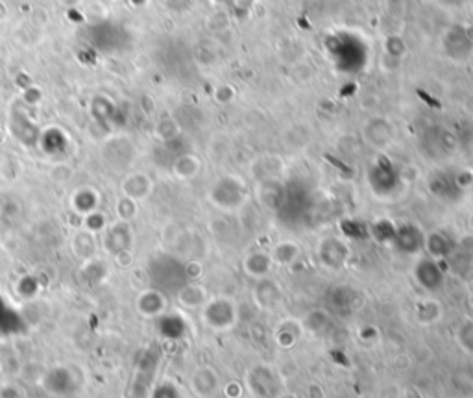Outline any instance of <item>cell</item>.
Masks as SVG:
<instances>
[{"instance_id": "obj_1", "label": "cell", "mask_w": 473, "mask_h": 398, "mask_svg": "<svg viewBox=\"0 0 473 398\" xmlns=\"http://www.w3.org/2000/svg\"><path fill=\"white\" fill-rule=\"evenodd\" d=\"M123 193L124 197L139 202L152 193V180L143 172H133L123 182Z\"/></svg>"}, {"instance_id": "obj_2", "label": "cell", "mask_w": 473, "mask_h": 398, "mask_svg": "<svg viewBox=\"0 0 473 398\" xmlns=\"http://www.w3.org/2000/svg\"><path fill=\"white\" fill-rule=\"evenodd\" d=\"M166 306L165 296L161 295L160 291L155 289H144L141 295L137 296V309L146 317H154L160 315Z\"/></svg>"}, {"instance_id": "obj_3", "label": "cell", "mask_w": 473, "mask_h": 398, "mask_svg": "<svg viewBox=\"0 0 473 398\" xmlns=\"http://www.w3.org/2000/svg\"><path fill=\"white\" fill-rule=\"evenodd\" d=\"M70 206H72V210L78 215H89V213H93L96 210V206H98V193L93 191V189H80V191H76L72 194Z\"/></svg>"}, {"instance_id": "obj_4", "label": "cell", "mask_w": 473, "mask_h": 398, "mask_svg": "<svg viewBox=\"0 0 473 398\" xmlns=\"http://www.w3.org/2000/svg\"><path fill=\"white\" fill-rule=\"evenodd\" d=\"M95 250L96 243L91 231L84 230L80 231V234H76L75 239H72V252H75L78 258L91 259L93 258V254H95Z\"/></svg>"}, {"instance_id": "obj_5", "label": "cell", "mask_w": 473, "mask_h": 398, "mask_svg": "<svg viewBox=\"0 0 473 398\" xmlns=\"http://www.w3.org/2000/svg\"><path fill=\"white\" fill-rule=\"evenodd\" d=\"M198 171H200V162L196 160V156H181L174 163V174L183 178V180L196 176Z\"/></svg>"}, {"instance_id": "obj_6", "label": "cell", "mask_w": 473, "mask_h": 398, "mask_svg": "<svg viewBox=\"0 0 473 398\" xmlns=\"http://www.w3.org/2000/svg\"><path fill=\"white\" fill-rule=\"evenodd\" d=\"M115 210H117V217L121 221L128 222L137 213V202L128 199V197H123L121 200H117V208Z\"/></svg>"}, {"instance_id": "obj_7", "label": "cell", "mask_w": 473, "mask_h": 398, "mask_svg": "<svg viewBox=\"0 0 473 398\" xmlns=\"http://www.w3.org/2000/svg\"><path fill=\"white\" fill-rule=\"evenodd\" d=\"M180 296H191V298H185L181 300V304H185L187 307H200L203 304V289L198 287V285H189L185 289L181 291Z\"/></svg>"}, {"instance_id": "obj_8", "label": "cell", "mask_w": 473, "mask_h": 398, "mask_svg": "<svg viewBox=\"0 0 473 398\" xmlns=\"http://www.w3.org/2000/svg\"><path fill=\"white\" fill-rule=\"evenodd\" d=\"M84 222H86L87 231H91V234H96V231H104V228H106V221H104V217L98 215L96 211H93V213H89V215L84 217Z\"/></svg>"}]
</instances>
